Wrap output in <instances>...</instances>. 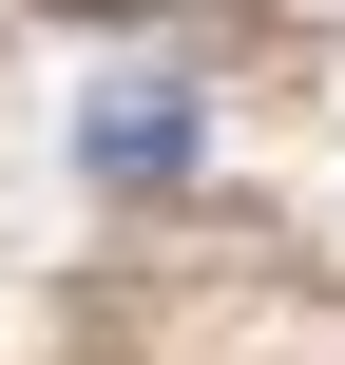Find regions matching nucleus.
Returning <instances> with one entry per match:
<instances>
[{
  "label": "nucleus",
  "mask_w": 345,
  "mask_h": 365,
  "mask_svg": "<svg viewBox=\"0 0 345 365\" xmlns=\"http://www.w3.org/2000/svg\"><path fill=\"white\" fill-rule=\"evenodd\" d=\"M96 19H192V0H96Z\"/></svg>",
  "instance_id": "nucleus-2"
},
{
  "label": "nucleus",
  "mask_w": 345,
  "mask_h": 365,
  "mask_svg": "<svg viewBox=\"0 0 345 365\" xmlns=\"http://www.w3.org/2000/svg\"><path fill=\"white\" fill-rule=\"evenodd\" d=\"M192 154H211V96H192L173 58H115V77L77 96V173H96V192H192Z\"/></svg>",
  "instance_id": "nucleus-1"
}]
</instances>
